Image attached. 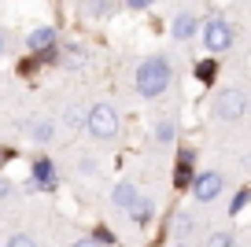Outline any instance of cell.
I'll use <instances>...</instances> for the list:
<instances>
[{
  "label": "cell",
  "mask_w": 251,
  "mask_h": 247,
  "mask_svg": "<svg viewBox=\"0 0 251 247\" xmlns=\"http://www.w3.org/2000/svg\"><path fill=\"white\" fill-rule=\"evenodd\" d=\"M170 81H174V67H170L166 55H148L137 67V93L148 96V100H159L170 89Z\"/></svg>",
  "instance_id": "6da1fadb"
},
{
  "label": "cell",
  "mask_w": 251,
  "mask_h": 247,
  "mask_svg": "<svg viewBox=\"0 0 251 247\" xmlns=\"http://www.w3.org/2000/svg\"><path fill=\"white\" fill-rule=\"evenodd\" d=\"M85 133L93 140H115L118 137V115H115V107L111 103H93L89 107V115H85Z\"/></svg>",
  "instance_id": "7a4b0ae2"
},
{
  "label": "cell",
  "mask_w": 251,
  "mask_h": 247,
  "mask_svg": "<svg viewBox=\"0 0 251 247\" xmlns=\"http://www.w3.org/2000/svg\"><path fill=\"white\" fill-rule=\"evenodd\" d=\"M203 48L211 55H222L233 48V26L226 19H207L203 23Z\"/></svg>",
  "instance_id": "3957f363"
},
{
  "label": "cell",
  "mask_w": 251,
  "mask_h": 247,
  "mask_svg": "<svg viewBox=\"0 0 251 247\" xmlns=\"http://www.w3.org/2000/svg\"><path fill=\"white\" fill-rule=\"evenodd\" d=\"M244 111H248V96H244L240 89H222L218 100H214V115H218L222 122H236Z\"/></svg>",
  "instance_id": "277c9868"
},
{
  "label": "cell",
  "mask_w": 251,
  "mask_h": 247,
  "mask_svg": "<svg viewBox=\"0 0 251 247\" xmlns=\"http://www.w3.org/2000/svg\"><path fill=\"white\" fill-rule=\"evenodd\" d=\"M222 192H226V177H222L218 170H207V173H200V177L192 181V199L196 203H214Z\"/></svg>",
  "instance_id": "5b68a950"
},
{
  "label": "cell",
  "mask_w": 251,
  "mask_h": 247,
  "mask_svg": "<svg viewBox=\"0 0 251 247\" xmlns=\"http://www.w3.org/2000/svg\"><path fill=\"white\" fill-rule=\"evenodd\" d=\"M111 203H115L118 210H126V214H133L144 203V196H141V188H137L133 181H118V185L111 188Z\"/></svg>",
  "instance_id": "8992f818"
},
{
  "label": "cell",
  "mask_w": 251,
  "mask_h": 247,
  "mask_svg": "<svg viewBox=\"0 0 251 247\" xmlns=\"http://www.w3.org/2000/svg\"><path fill=\"white\" fill-rule=\"evenodd\" d=\"M26 48H30L33 55H48L55 48V30H52V26H37V30H30Z\"/></svg>",
  "instance_id": "52a82bcc"
},
{
  "label": "cell",
  "mask_w": 251,
  "mask_h": 247,
  "mask_svg": "<svg viewBox=\"0 0 251 247\" xmlns=\"http://www.w3.org/2000/svg\"><path fill=\"white\" fill-rule=\"evenodd\" d=\"M30 185L33 188H55V166L52 159H33V170H30Z\"/></svg>",
  "instance_id": "ba28073f"
},
{
  "label": "cell",
  "mask_w": 251,
  "mask_h": 247,
  "mask_svg": "<svg viewBox=\"0 0 251 247\" xmlns=\"http://www.w3.org/2000/svg\"><path fill=\"white\" fill-rule=\"evenodd\" d=\"M196 30H200V19L192 15V11H181V15L174 19V37H177V41H192Z\"/></svg>",
  "instance_id": "9c48e42d"
},
{
  "label": "cell",
  "mask_w": 251,
  "mask_h": 247,
  "mask_svg": "<svg viewBox=\"0 0 251 247\" xmlns=\"http://www.w3.org/2000/svg\"><path fill=\"white\" fill-rule=\"evenodd\" d=\"M26 133H30V140H37V144H52L55 140V125L48 122V118H33V122L26 125Z\"/></svg>",
  "instance_id": "30bf717a"
},
{
  "label": "cell",
  "mask_w": 251,
  "mask_h": 247,
  "mask_svg": "<svg viewBox=\"0 0 251 247\" xmlns=\"http://www.w3.org/2000/svg\"><path fill=\"white\" fill-rule=\"evenodd\" d=\"M188 181H196L192 177V151H181L177 155V170H174V185L177 188H192Z\"/></svg>",
  "instance_id": "8fae6325"
},
{
  "label": "cell",
  "mask_w": 251,
  "mask_h": 247,
  "mask_svg": "<svg viewBox=\"0 0 251 247\" xmlns=\"http://www.w3.org/2000/svg\"><path fill=\"white\" fill-rule=\"evenodd\" d=\"M59 59H63V67H67V70H81V67H85V63H89V55L81 52L78 45H63Z\"/></svg>",
  "instance_id": "7c38bea8"
},
{
  "label": "cell",
  "mask_w": 251,
  "mask_h": 247,
  "mask_svg": "<svg viewBox=\"0 0 251 247\" xmlns=\"http://www.w3.org/2000/svg\"><path fill=\"white\" fill-rule=\"evenodd\" d=\"M81 11H85L89 19H107L111 11H115V0H85Z\"/></svg>",
  "instance_id": "4fadbf2b"
},
{
  "label": "cell",
  "mask_w": 251,
  "mask_h": 247,
  "mask_svg": "<svg viewBox=\"0 0 251 247\" xmlns=\"http://www.w3.org/2000/svg\"><path fill=\"white\" fill-rule=\"evenodd\" d=\"M192 232H196V218L177 214V222H174V236H177V240H192Z\"/></svg>",
  "instance_id": "5bb4252c"
},
{
  "label": "cell",
  "mask_w": 251,
  "mask_h": 247,
  "mask_svg": "<svg viewBox=\"0 0 251 247\" xmlns=\"http://www.w3.org/2000/svg\"><path fill=\"white\" fill-rule=\"evenodd\" d=\"M174 137H177V125H174V122H159L155 125V144L159 148H170Z\"/></svg>",
  "instance_id": "9a60e30c"
},
{
  "label": "cell",
  "mask_w": 251,
  "mask_h": 247,
  "mask_svg": "<svg viewBox=\"0 0 251 247\" xmlns=\"http://www.w3.org/2000/svg\"><path fill=\"white\" fill-rule=\"evenodd\" d=\"M85 115L89 111H81V107H67V115H63L67 129H85Z\"/></svg>",
  "instance_id": "2e32d148"
},
{
  "label": "cell",
  "mask_w": 251,
  "mask_h": 247,
  "mask_svg": "<svg viewBox=\"0 0 251 247\" xmlns=\"http://www.w3.org/2000/svg\"><path fill=\"white\" fill-rule=\"evenodd\" d=\"M214 70H218V63H214V59H203V63H196V77L203 81V85H211V81H214Z\"/></svg>",
  "instance_id": "e0dca14e"
},
{
  "label": "cell",
  "mask_w": 251,
  "mask_h": 247,
  "mask_svg": "<svg viewBox=\"0 0 251 247\" xmlns=\"http://www.w3.org/2000/svg\"><path fill=\"white\" fill-rule=\"evenodd\" d=\"M207 247H236V240H233V232L218 229V232H211V236H207Z\"/></svg>",
  "instance_id": "ac0fdd59"
},
{
  "label": "cell",
  "mask_w": 251,
  "mask_h": 247,
  "mask_svg": "<svg viewBox=\"0 0 251 247\" xmlns=\"http://www.w3.org/2000/svg\"><path fill=\"white\" fill-rule=\"evenodd\" d=\"M129 218H133L137 225H148V222H151V203L144 199V203H141V207H137V210H133V214H129Z\"/></svg>",
  "instance_id": "d6986e66"
},
{
  "label": "cell",
  "mask_w": 251,
  "mask_h": 247,
  "mask_svg": "<svg viewBox=\"0 0 251 247\" xmlns=\"http://www.w3.org/2000/svg\"><path fill=\"white\" fill-rule=\"evenodd\" d=\"M8 247H37V240H33L30 232H15V236L8 240Z\"/></svg>",
  "instance_id": "ffe728a7"
},
{
  "label": "cell",
  "mask_w": 251,
  "mask_h": 247,
  "mask_svg": "<svg viewBox=\"0 0 251 247\" xmlns=\"http://www.w3.org/2000/svg\"><path fill=\"white\" fill-rule=\"evenodd\" d=\"M11 192H15V185L8 177H0V199H11Z\"/></svg>",
  "instance_id": "44dd1931"
},
{
  "label": "cell",
  "mask_w": 251,
  "mask_h": 247,
  "mask_svg": "<svg viewBox=\"0 0 251 247\" xmlns=\"http://www.w3.org/2000/svg\"><path fill=\"white\" fill-rule=\"evenodd\" d=\"M71 247H103V244H100L96 236H81V240H74Z\"/></svg>",
  "instance_id": "7402d4cb"
},
{
  "label": "cell",
  "mask_w": 251,
  "mask_h": 247,
  "mask_svg": "<svg viewBox=\"0 0 251 247\" xmlns=\"http://www.w3.org/2000/svg\"><path fill=\"white\" fill-rule=\"evenodd\" d=\"M93 236H96V240H100V244H115V236H111V232H107V229H96V232H93Z\"/></svg>",
  "instance_id": "603a6c76"
},
{
  "label": "cell",
  "mask_w": 251,
  "mask_h": 247,
  "mask_svg": "<svg viewBox=\"0 0 251 247\" xmlns=\"http://www.w3.org/2000/svg\"><path fill=\"white\" fill-rule=\"evenodd\" d=\"M248 196H251V192H240V196H236V199H233V214H236V210L244 207V203H248Z\"/></svg>",
  "instance_id": "cb8c5ba5"
},
{
  "label": "cell",
  "mask_w": 251,
  "mask_h": 247,
  "mask_svg": "<svg viewBox=\"0 0 251 247\" xmlns=\"http://www.w3.org/2000/svg\"><path fill=\"white\" fill-rule=\"evenodd\" d=\"M96 166H93V159H89V155H81V173H93Z\"/></svg>",
  "instance_id": "d4e9b609"
},
{
  "label": "cell",
  "mask_w": 251,
  "mask_h": 247,
  "mask_svg": "<svg viewBox=\"0 0 251 247\" xmlns=\"http://www.w3.org/2000/svg\"><path fill=\"white\" fill-rule=\"evenodd\" d=\"M126 4H129V8H133V11H141V8H148L151 0H126Z\"/></svg>",
  "instance_id": "484cf974"
},
{
  "label": "cell",
  "mask_w": 251,
  "mask_h": 247,
  "mask_svg": "<svg viewBox=\"0 0 251 247\" xmlns=\"http://www.w3.org/2000/svg\"><path fill=\"white\" fill-rule=\"evenodd\" d=\"M4 162H8V151H4V148H0V166H4Z\"/></svg>",
  "instance_id": "4316f807"
},
{
  "label": "cell",
  "mask_w": 251,
  "mask_h": 247,
  "mask_svg": "<svg viewBox=\"0 0 251 247\" xmlns=\"http://www.w3.org/2000/svg\"><path fill=\"white\" fill-rule=\"evenodd\" d=\"M174 247H192V244H188V240H177V244H174Z\"/></svg>",
  "instance_id": "83f0119b"
},
{
  "label": "cell",
  "mask_w": 251,
  "mask_h": 247,
  "mask_svg": "<svg viewBox=\"0 0 251 247\" xmlns=\"http://www.w3.org/2000/svg\"><path fill=\"white\" fill-rule=\"evenodd\" d=\"M0 52H4V41H0Z\"/></svg>",
  "instance_id": "f1b7e54d"
}]
</instances>
